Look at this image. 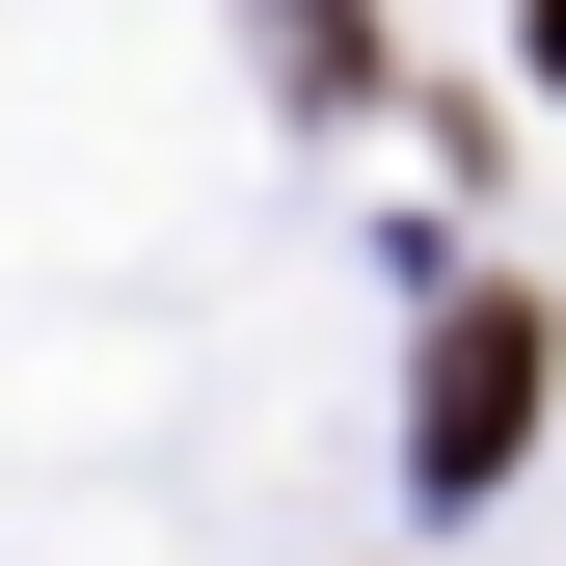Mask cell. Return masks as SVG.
Segmentation results:
<instances>
[{
    "label": "cell",
    "instance_id": "6da1fadb",
    "mask_svg": "<svg viewBox=\"0 0 566 566\" xmlns=\"http://www.w3.org/2000/svg\"><path fill=\"white\" fill-rule=\"evenodd\" d=\"M513 459H539V297H459V324H432V405H405V485L485 513Z\"/></svg>",
    "mask_w": 566,
    "mask_h": 566
}]
</instances>
